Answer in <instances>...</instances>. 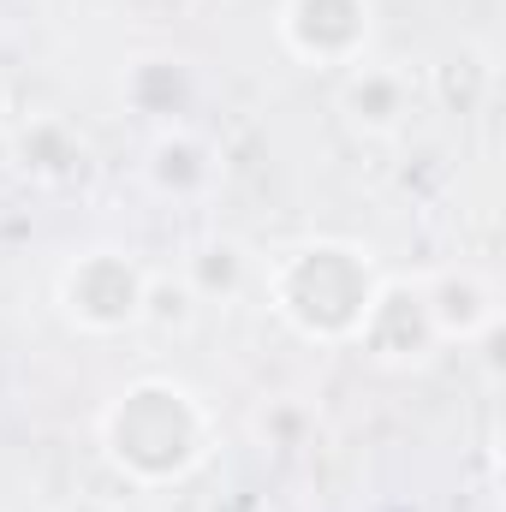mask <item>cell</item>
I'll list each match as a JSON object with an SVG mask.
<instances>
[{
	"label": "cell",
	"mask_w": 506,
	"mask_h": 512,
	"mask_svg": "<svg viewBox=\"0 0 506 512\" xmlns=\"http://www.w3.org/2000/svg\"><path fill=\"white\" fill-rule=\"evenodd\" d=\"M346 108H352V120H358V126H370V131L399 126V114H405V84H399V72H381V66H352Z\"/></svg>",
	"instance_id": "cell-7"
},
{
	"label": "cell",
	"mask_w": 506,
	"mask_h": 512,
	"mask_svg": "<svg viewBox=\"0 0 506 512\" xmlns=\"http://www.w3.org/2000/svg\"><path fill=\"white\" fill-rule=\"evenodd\" d=\"M423 310L435 322V340H471V334L495 328V292L471 268H453L435 286H423Z\"/></svg>",
	"instance_id": "cell-6"
},
{
	"label": "cell",
	"mask_w": 506,
	"mask_h": 512,
	"mask_svg": "<svg viewBox=\"0 0 506 512\" xmlns=\"http://www.w3.org/2000/svg\"><path fill=\"white\" fill-rule=\"evenodd\" d=\"M268 292H274V310L304 340H358L381 280L358 245L316 239V245H298L274 262Z\"/></svg>",
	"instance_id": "cell-1"
},
{
	"label": "cell",
	"mask_w": 506,
	"mask_h": 512,
	"mask_svg": "<svg viewBox=\"0 0 506 512\" xmlns=\"http://www.w3.org/2000/svg\"><path fill=\"white\" fill-rule=\"evenodd\" d=\"M78 161V143L66 137V126H30L24 131V167L36 173H66Z\"/></svg>",
	"instance_id": "cell-8"
},
{
	"label": "cell",
	"mask_w": 506,
	"mask_h": 512,
	"mask_svg": "<svg viewBox=\"0 0 506 512\" xmlns=\"http://www.w3.org/2000/svg\"><path fill=\"white\" fill-rule=\"evenodd\" d=\"M358 340H364L376 358H417V352L435 340V322H429V310H423V292H411V286H381L376 304H370V316H364V328H358Z\"/></svg>",
	"instance_id": "cell-5"
},
{
	"label": "cell",
	"mask_w": 506,
	"mask_h": 512,
	"mask_svg": "<svg viewBox=\"0 0 506 512\" xmlns=\"http://www.w3.org/2000/svg\"><path fill=\"white\" fill-rule=\"evenodd\" d=\"M143 268L120 251H84L60 274V304L90 334H120L143 322Z\"/></svg>",
	"instance_id": "cell-3"
},
{
	"label": "cell",
	"mask_w": 506,
	"mask_h": 512,
	"mask_svg": "<svg viewBox=\"0 0 506 512\" xmlns=\"http://www.w3.org/2000/svg\"><path fill=\"white\" fill-rule=\"evenodd\" d=\"M280 42L310 66H358L370 42V0H286Z\"/></svg>",
	"instance_id": "cell-4"
},
{
	"label": "cell",
	"mask_w": 506,
	"mask_h": 512,
	"mask_svg": "<svg viewBox=\"0 0 506 512\" xmlns=\"http://www.w3.org/2000/svg\"><path fill=\"white\" fill-rule=\"evenodd\" d=\"M209 417L179 382H137L102 411V447L131 483H173L203 459Z\"/></svg>",
	"instance_id": "cell-2"
}]
</instances>
